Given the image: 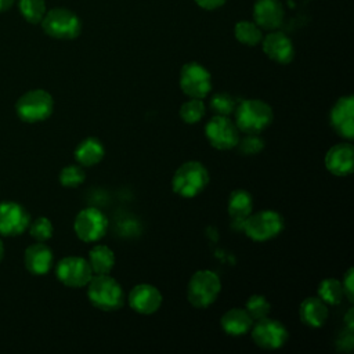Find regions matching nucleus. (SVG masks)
<instances>
[{"instance_id":"6","label":"nucleus","mask_w":354,"mask_h":354,"mask_svg":"<svg viewBox=\"0 0 354 354\" xmlns=\"http://www.w3.org/2000/svg\"><path fill=\"white\" fill-rule=\"evenodd\" d=\"M41 28L48 36L54 39L72 40L80 35L82 22L73 11L57 7L46 11L41 19Z\"/></svg>"},{"instance_id":"7","label":"nucleus","mask_w":354,"mask_h":354,"mask_svg":"<svg viewBox=\"0 0 354 354\" xmlns=\"http://www.w3.org/2000/svg\"><path fill=\"white\" fill-rule=\"evenodd\" d=\"M54 109V100L50 93L41 88L26 91L19 97L15 105L17 115L26 123L46 120Z\"/></svg>"},{"instance_id":"2","label":"nucleus","mask_w":354,"mask_h":354,"mask_svg":"<svg viewBox=\"0 0 354 354\" xmlns=\"http://www.w3.org/2000/svg\"><path fill=\"white\" fill-rule=\"evenodd\" d=\"M90 303L102 311H116L124 303V293L119 282L109 274L93 275L87 283Z\"/></svg>"},{"instance_id":"33","label":"nucleus","mask_w":354,"mask_h":354,"mask_svg":"<svg viewBox=\"0 0 354 354\" xmlns=\"http://www.w3.org/2000/svg\"><path fill=\"white\" fill-rule=\"evenodd\" d=\"M236 148L241 153L252 156L264 148V141L257 134H245L243 138H239Z\"/></svg>"},{"instance_id":"32","label":"nucleus","mask_w":354,"mask_h":354,"mask_svg":"<svg viewBox=\"0 0 354 354\" xmlns=\"http://www.w3.org/2000/svg\"><path fill=\"white\" fill-rule=\"evenodd\" d=\"M29 234L37 242H46L53 236V224L47 217H37L29 224Z\"/></svg>"},{"instance_id":"34","label":"nucleus","mask_w":354,"mask_h":354,"mask_svg":"<svg viewBox=\"0 0 354 354\" xmlns=\"http://www.w3.org/2000/svg\"><path fill=\"white\" fill-rule=\"evenodd\" d=\"M354 271L353 268H348L343 277V281H342V286H343V290H344V296L348 299V301H353L354 300Z\"/></svg>"},{"instance_id":"16","label":"nucleus","mask_w":354,"mask_h":354,"mask_svg":"<svg viewBox=\"0 0 354 354\" xmlns=\"http://www.w3.org/2000/svg\"><path fill=\"white\" fill-rule=\"evenodd\" d=\"M260 43L264 54L274 62L285 65L289 64L295 57L293 43L283 32L272 30L263 37Z\"/></svg>"},{"instance_id":"37","label":"nucleus","mask_w":354,"mask_h":354,"mask_svg":"<svg viewBox=\"0 0 354 354\" xmlns=\"http://www.w3.org/2000/svg\"><path fill=\"white\" fill-rule=\"evenodd\" d=\"M15 0H0V12L8 10L12 4H14Z\"/></svg>"},{"instance_id":"12","label":"nucleus","mask_w":354,"mask_h":354,"mask_svg":"<svg viewBox=\"0 0 354 354\" xmlns=\"http://www.w3.org/2000/svg\"><path fill=\"white\" fill-rule=\"evenodd\" d=\"M55 275L65 286L83 288L87 286L94 274L87 259L80 256H66L58 261Z\"/></svg>"},{"instance_id":"30","label":"nucleus","mask_w":354,"mask_h":354,"mask_svg":"<svg viewBox=\"0 0 354 354\" xmlns=\"http://www.w3.org/2000/svg\"><path fill=\"white\" fill-rule=\"evenodd\" d=\"M235 101L227 93H217L209 100V108L214 115L230 116L235 111Z\"/></svg>"},{"instance_id":"38","label":"nucleus","mask_w":354,"mask_h":354,"mask_svg":"<svg viewBox=\"0 0 354 354\" xmlns=\"http://www.w3.org/2000/svg\"><path fill=\"white\" fill-rule=\"evenodd\" d=\"M3 256H4V245H3V241L0 239V261L3 260Z\"/></svg>"},{"instance_id":"19","label":"nucleus","mask_w":354,"mask_h":354,"mask_svg":"<svg viewBox=\"0 0 354 354\" xmlns=\"http://www.w3.org/2000/svg\"><path fill=\"white\" fill-rule=\"evenodd\" d=\"M24 263L26 270L35 275L47 274L53 266V252L46 243L36 242L26 248Z\"/></svg>"},{"instance_id":"18","label":"nucleus","mask_w":354,"mask_h":354,"mask_svg":"<svg viewBox=\"0 0 354 354\" xmlns=\"http://www.w3.org/2000/svg\"><path fill=\"white\" fill-rule=\"evenodd\" d=\"M285 17L283 6L279 0H256L253 6L254 24L266 30H275L282 25Z\"/></svg>"},{"instance_id":"8","label":"nucleus","mask_w":354,"mask_h":354,"mask_svg":"<svg viewBox=\"0 0 354 354\" xmlns=\"http://www.w3.org/2000/svg\"><path fill=\"white\" fill-rule=\"evenodd\" d=\"M180 87L189 98L203 100L212 90V75L199 62H187L180 71Z\"/></svg>"},{"instance_id":"1","label":"nucleus","mask_w":354,"mask_h":354,"mask_svg":"<svg viewBox=\"0 0 354 354\" xmlns=\"http://www.w3.org/2000/svg\"><path fill=\"white\" fill-rule=\"evenodd\" d=\"M235 124L239 131L245 134H259L267 129L272 119L274 113L271 106L261 100H243L241 101L234 111Z\"/></svg>"},{"instance_id":"28","label":"nucleus","mask_w":354,"mask_h":354,"mask_svg":"<svg viewBox=\"0 0 354 354\" xmlns=\"http://www.w3.org/2000/svg\"><path fill=\"white\" fill-rule=\"evenodd\" d=\"M18 6L22 17L30 24L41 22L46 14L44 0H18Z\"/></svg>"},{"instance_id":"5","label":"nucleus","mask_w":354,"mask_h":354,"mask_svg":"<svg viewBox=\"0 0 354 354\" xmlns=\"http://www.w3.org/2000/svg\"><path fill=\"white\" fill-rule=\"evenodd\" d=\"M283 227V217L275 210H260L250 213L242 223L243 232L254 242H264L278 236Z\"/></svg>"},{"instance_id":"10","label":"nucleus","mask_w":354,"mask_h":354,"mask_svg":"<svg viewBox=\"0 0 354 354\" xmlns=\"http://www.w3.org/2000/svg\"><path fill=\"white\" fill-rule=\"evenodd\" d=\"M249 332L256 346L264 350L281 348L289 339V333L285 325L278 319L268 317L254 321Z\"/></svg>"},{"instance_id":"9","label":"nucleus","mask_w":354,"mask_h":354,"mask_svg":"<svg viewBox=\"0 0 354 354\" xmlns=\"http://www.w3.org/2000/svg\"><path fill=\"white\" fill-rule=\"evenodd\" d=\"M73 230L80 241L93 243L105 235L108 230V218L100 209L86 207L76 214Z\"/></svg>"},{"instance_id":"21","label":"nucleus","mask_w":354,"mask_h":354,"mask_svg":"<svg viewBox=\"0 0 354 354\" xmlns=\"http://www.w3.org/2000/svg\"><path fill=\"white\" fill-rule=\"evenodd\" d=\"M252 317L248 314L245 308H230L225 311L220 319V325L223 330L230 336H242L246 335L253 325Z\"/></svg>"},{"instance_id":"3","label":"nucleus","mask_w":354,"mask_h":354,"mask_svg":"<svg viewBox=\"0 0 354 354\" xmlns=\"http://www.w3.org/2000/svg\"><path fill=\"white\" fill-rule=\"evenodd\" d=\"M209 183L207 169L196 160L183 163L173 174L171 188L183 198H194L201 194Z\"/></svg>"},{"instance_id":"4","label":"nucleus","mask_w":354,"mask_h":354,"mask_svg":"<svg viewBox=\"0 0 354 354\" xmlns=\"http://www.w3.org/2000/svg\"><path fill=\"white\" fill-rule=\"evenodd\" d=\"M221 290V282L216 272L199 270L192 274L187 285V299L195 308H206L213 304Z\"/></svg>"},{"instance_id":"23","label":"nucleus","mask_w":354,"mask_h":354,"mask_svg":"<svg viewBox=\"0 0 354 354\" xmlns=\"http://www.w3.org/2000/svg\"><path fill=\"white\" fill-rule=\"evenodd\" d=\"M227 210L235 223H243L253 210L252 195L245 189H235L230 194Z\"/></svg>"},{"instance_id":"26","label":"nucleus","mask_w":354,"mask_h":354,"mask_svg":"<svg viewBox=\"0 0 354 354\" xmlns=\"http://www.w3.org/2000/svg\"><path fill=\"white\" fill-rule=\"evenodd\" d=\"M235 39L245 46H257L263 39V32L259 25L252 21H239L234 28Z\"/></svg>"},{"instance_id":"27","label":"nucleus","mask_w":354,"mask_h":354,"mask_svg":"<svg viewBox=\"0 0 354 354\" xmlns=\"http://www.w3.org/2000/svg\"><path fill=\"white\" fill-rule=\"evenodd\" d=\"M206 113L205 102L199 98H189L180 106V118L187 124L198 123Z\"/></svg>"},{"instance_id":"25","label":"nucleus","mask_w":354,"mask_h":354,"mask_svg":"<svg viewBox=\"0 0 354 354\" xmlns=\"http://www.w3.org/2000/svg\"><path fill=\"white\" fill-rule=\"evenodd\" d=\"M318 297L325 303L330 306L340 304L344 297V290L342 286V282L335 278H325L319 282L317 289Z\"/></svg>"},{"instance_id":"20","label":"nucleus","mask_w":354,"mask_h":354,"mask_svg":"<svg viewBox=\"0 0 354 354\" xmlns=\"http://www.w3.org/2000/svg\"><path fill=\"white\" fill-rule=\"evenodd\" d=\"M299 317L304 325L310 328H321L328 319V304L318 296L306 297L300 303Z\"/></svg>"},{"instance_id":"14","label":"nucleus","mask_w":354,"mask_h":354,"mask_svg":"<svg viewBox=\"0 0 354 354\" xmlns=\"http://www.w3.org/2000/svg\"><path fill=\"white\" fill-rule=\"evenodd\" d=\"M329 123L337 136L351 140L354 137V97H340L329 112Z\"/></svg>"},{"instance_id":"13","label":"nucleus","mask_w":354,"mask_h":354,"mask_svg":"<svg viewBox=\"0 0 354 354\" xmlns=\"http://www.w3.org/2000/svg\"><path fill=\"white\" fill-rule=\"evenodd\" d=\"M30 224L29 213L17 202H0V235L15 236L25 232Z\"/></svg>"},{"instance_id":"24","label":"nucleus","mask_w":354,"mask_h":354,"mask_svg":"<svg viewBox=\"0 0 354 354\" xmlns=\"http://www.w3.org/2000/svg\"><path fill=\"white\" fill-rule=\"evenodd\" d=\"M87 261L94 275L109 274L115 266V254L111 248L105 245H95L90 249Z\"/></svg>"},{"instance_id":"22","label":"nucleus","mask_w":354,"mask_h":354,"mask_svg":"<svg viewBox=\"0 0 354 354\" xmlns=\"http://www.w3.org/2000/svg\"><path fill=\"white\" fill-rule=\"evenodd\" d=\"M73 155L80 166L91 167L102 160L105 155V148L98 138L87 137L80 144H77Z\"/></svg>"},{"instance_id":"17","label":"nucleus","mask_w":354,"mask_h":354,"mask_svg":"<svg viewBox=\"0 0 354 354\" xmlns=\"http://www.w3.org/2000/svg\"><path fill=\"white\" fill-rule=\"evenodd\" d=\"M325 167L333 176H348L354 169L353 145L350 142H339L330 147L325 155Z\"/></svg>"},{"instance_id":"31","label":"nucleus","mask_w":354,"mask_h":354,"mask_svg":"<svg viewBox=\"0 0 354 354\" xmlns=\"http://www.w3.org/2000/svg\"><path fill=\"white\" fill-rule=\"evenodd\" d=\"M86 178L84 170L80 167V165H68L65 166L59 173V183L61 185L66 188H76L83 184Z\"/></svg>"},{"instance_id":"36","label":"nucleus","mask_w":354,"mask_h":354,"mask_svg":"<svg viewBox=\"0 0 354 354\" xmlns=\"http://www.w3.org/2000/svg\"><path fill=\"white\" fill-rule=\"evenodd\" d=\"M344 324L347 330H354V308H348V311L344 314Z\"/></svg>"},{"instance_id":"11","label":"nucleus","mask_w":354,"mask_h":354,"mask_svg":"<svg viewBox=\"0 0 354 354\" xmlns=\"http://www.w3.org/2000/svg\"><path fill=\"white\" fill-rule=\"evenodd\" d=\"M205 136L209 144L221 151L232 149L239 141V130L228 116L214 115L205 126Z\"/></svg>"},{"instance_id":"15","label":"nucleus","mask_w":354,"mask_h":354,"mask_svg":"<svg viewBox=\"0 0 354 354\" xmlns=\"http://www.w3.org/2000/svg\"><path fill=\"white\" fill-rule=\"evenodd\" d=\"M127 300L133 311L149 315L156 313L162 306V293L151 283H138L130 290Z\"/></svg>"},{"instance_id":"35","label":"nucleus","mask_w":354,"mask_h":354,"mask_svg":"<svg viewBox=\"0 0 354 354\" xmlns=\"http://www.w3.org/2000/svg\"><path fill=\"white\" fill-rule=\"evenodd\" d=\"M227 0H195V3L201 7V8H203V10H216V8H218V7H221V6H224V3H225Z\"/></svg>"},{"instance_id":"29","label":"nucleus","mask_w":354,"mask_h":354,"mask_svg":"<svg viewBox=\"0 0 354 354\" xmlns=\"http://www.w3.org/2000/svg\"><path fill=\"white\" fill-rule=\"evenodd\" d=\"M245 310L248 311V314L252 317L253 321L261 319L268 317L270 311H271V304L267 300L266 296L261 295H252L245 304Z\"/></svg>"}]
</instances>
